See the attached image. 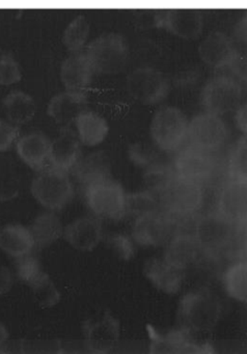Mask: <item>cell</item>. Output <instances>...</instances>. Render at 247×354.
<instances>
[{"label":"cell","mask_w":247,"mask_h":354,"mask_svg":"<svg viewBox=\"0 0 247 354\" xmlns=\"http://www.w3.org/2000/svg\"><path fill=\"white\" fill-rule=\"evenodd\" d=\"M179 320L184 330L208 333L213 330L222 316V304L214 294L192 291L179 304Z\"/></svg>","instance_id":"obj_1"},{"label":"cell","mask_w":247,"mask_h":354,"mask_svg":"<svg viewBox=\"0 0 247 354\" xmlns=\"http://www.w3.org/2000/svg\"><path fill=\"white\" fill-rule=\"evenodd\" d=\"M163 212L174 217H189L199 212L205 202V192L201 183L174 176L158 194Z\"/></svg>","instance_id":"obj_2"},{"label":"cell","mask_w":247,"mask_h":354,"mask_svg":"<svg viewBox=\"0 0 247 354\" xmlns=\"http://www.w3.org/2000/svg\"><path fill=\"white\" fill-rule=\"evenodd\" d=\"M30 192L39 205L54 212L66 208L75 196L68 171L52 167H46L33 178Z\"/></svg>","instance_id":"obj_3"},{"label":"cell","mask_w":247,"mask_h":354,"mask_svg":"<svg viewBox=\"0 0 247 354\" xmlns=\"http://www.w3.org/2000/svg\"><path fill=\"white\" fill-rule=\"evenodd\" d=\"M85 55L95 74L113 75L126 66L128 44L122 35L104 34L89 43Z\"/></svg>","instance_id":"obj_4"},{"label":"cell","mask_w":247,"mask_h":354,"mask_svg":"<svg viewBox=\"0 0 247 354\" xmlns=\"http://www.w3.org/2000/svg\"><path fill=\"white\" fill-rule=\"evenodd\" d=\"M188 124L186 115L178 107H162L152 119L149 126L152 140L160 150L174 152L187 140Z\"/></svg>","instance_id":"obj_5"},{"label":"cell","mask_w":247,"mask_h":354,"mask_svg":"<svg viewBox=\"0 0 247 354\" xmlns=\"http://www.w3.org/2000/svg\"><path fill=\"white\" fill-rule=\"evenodd\" d=\"M85 201L98 218L118 221L126 216L124 188L110 178L85 186Z\"/></svg>","instance_id":"obj_6"},{"label":"cell","mask_w":247,"mask_h":354,"mask_svg":"<svg viewBox=\"0 0 247 354\" xmlns=\"http://www.w3.org/2000/svg\"><path fill=\"white\" fill-rule=\"evenodd\" d=\"M242 86L240 80L230 74L211 78L201 90V105L207 113L222 115L232 113L241 105Z\"/></svg>","instance_id":"obj_7"},{"label":"cell","mask_w":247,"mask_h":354,"mask_svg":"<svg viewBox=\"0 0 247 354\" xmlns=\"http://www.w3.org/2000/svg\"><path fill=\"white\" fill-rule=\"evenodd\" d=\"M238 225L217 212L209 213L197 219L194 237L205 254H217L232 245L238 233Z\"/></svg>","instance_id":"obj_8"},{"label":"cell","mask_w":247,"mask_h":354,"mask_svg":"<svg viewBox=\"0 0 247 354\" xmlns=\"http://www.w3.org/2000/svg\"><path fill=\"white\" fill-rule=\"evenodd\" d=\"M228 138V125L220 115L205 111L189 121L187 140L193 148L216 152L224 146Z\"/></svg>","instance_id":"obj_9"},{"label":"cell","mask_w":247,"mask_h":354,"mask_svg":"<svg viewBox=\"0 0 247 354\" xmlns=\"http://www.w3.org/2000/svg\"><path fill=\"white\" fill-rule=\"evenodd\" d=\"M129 95L137 102L155 105L165 100L170 84L162 72L155 68L143 67L134 70L127 80Z\"/></svg>","instance_id":"obj_10"},{"label":"cell","mask_w":247,"mask_h":354,"mask_svg":"<svg viewBox=\"0 0 247 354\" xmlns=\"http://www.w3.org/2000/svg\"><path fill=\"white\" fill-rule=\"evenodd\" d=\"M174 218L162 210L155 211L135 218L132 238L145 248H160L174 235Z\"/></svg>","instance_id":"obj_11"},{"label":"cell","mask_w":247,"mask_h":354,"mask_svg":"<svg viewBox=\"0 0 247 354\" xmlns=\"http://www.w3.org/2000/svg\"><path fill=\"white\" fill-rule=\"evenodd\" d=\"M201 61L218 71H238L241 55L232 39L222 32L209 35L199 47Z\"/></svg>","instance_id":"obj_12"},{"label":"cell","mask_w":247,"mask_h":354,"mask_svg":"<svg viewBox=\"0 0 247 354\" xmlns=\"http://www.w3.org/2000/svg\"><path fill=\"white\" fill-rule=\"evenodd\" d=\"M174 167L178 177L201 184L212 179L217 171V162L213 155L193 147L179 152Z\"/></svg>","instance_id":"obj_13"},{"label":"cell","mask_w":247,"mask_h":354,"mask_svg":"<svg viewBox=\"0 0 247 354\" xmlns=\"http://www.w3.org/2000/svg\"><path fill=\"white\" fill-rule=\"evenodd\" d=\"M120 323L109 313L86 321L83 325L84 344L93 353H107L120 341Z\"/></svg>","instance_id":"obj_14"},{"label":"cell","mask_w":247,"mask_h":354,"mask_svg":"<svg viewBox=\"0 0 247 354\" xmlns=\"http://www.w3.org/2000/svg\"><path fill=\"white\" fill-rule=\"evenodd\" d=\"M158 28L179 38L196 39L203 28V15L193 9H172L160 12L156 16Z\"/></svg>","instance_id":"obj_15"},{"label":"cell","mask_w":247,"mask_h":354,"mask_svg":"<svg viewBox=\"0 0 247 354\" xmlns=\"http://www.w3.org/2000/svg\"><path fill=\"white\" fill-rule=\"evenodd\" d=\"M246 180L230 179L220 189L216 201L218 214L240 225L246 221Z\"/></svg>","instance_id":"obj_16"},{"label":"cell","mask_w":247,"mask_h":354,"mask_svg":"<svg viewBox=\"0 0 247 354\" xmlns=\"http://www.w3.org/2000/svg\"><path fill=\"white\" fill-rule=\"evenodd\" d=\"M205 254L194 235L174 234L165 244L163 259L168 264L184 271L201 262Z\"/></svg>","instance_id":"obj_17"},{"label":"cell","mask_w":247,"mask_h":354,"mask_svg":"<svg viewBox=\"0 0 247 354\" xmlns=\"http://www.w3.org/2000/svg\"><path fill=\"white\" fill-rule=\"evenodd\" d=\"M62 237L75 250L91 252L103 238L101 221L95 216L77 218L64 227Z\"/></svg>","instance_id":"obj_18"},{"label":"cell","mask_w":247,"mask_h":354,"mask_svg":"<svg viewBox=\"0 0 247 354\" xmlns=\"http://www.w3.org/2000/svg\"><path fill=\"white\" fill-rule=\"evenodd\" d=\"M86 105L87 98L84 93L66 90L50 100L47 113L57 125L66 128L75 123L82 111H86Z\"/></svg>","instance_id":"obj_19"},{"label":"cell","mask_w":247,"mask_h":354,"mask_svg":"<svg viewBox=\"0 0 247 354\" xmlns=\"http://www.w3.org/2000/svg\"><path fill=\"white\" fill-rule=\"evenodd\" d=\"M51 140L42 132H31L17 140L16 151L21 160L31 169L43 171L48 167Z\"/></svg>","instance_id":"obj_20"},{"label":"cell","mask_w":247,"mask_h":354,"mask_svg":"<svg viewBox=\"0 0 247 354\" xmlns=\"http://www.w3.org/2000/svg\"><path fill=\"white\" fill-rule=\"evenodd\" d=\"M93 67L85 53H74L62 62L60 80L64 88L74 92H84L95 75Z\"/></svg>","instance_id":"obj_21"},{"label":"cell","mask_w":247,"mask_h":354,"mask_svg":"<svg viewBox=\"0 0 247 354\" xmlns=\"http://www.w3.org/2000/svg\"><path fill=\"white\" fill-rule=\"evenodd\" d=\"M143 273L158 290L170 295L180 291L184 279L183 271L168 264L164 259H149L143 267Z\"/></svg>","instance_id":"obj_22"},{"label":"cell","mask_w":247,"mask_h":354,"mask_svg":"<svg viewBox=\"0 0 247 354\" xmlns=\"http://www.w3.org/2000/svg\"><path fill=\"white\" fill-rule=\"evenodd\" d=\"M81 142L77 134L64 129L51 142L50 167L60 171H70L81 157Z\"/></svg>","instance_id":"obj_23"},{"label":"cell","mask_w":247,"mask_h":354,"mask_svg":"<svg viewBox=\"0 0 247 354\" xmlns=\"http://www.w3.org/2000/svg\"><path fill=\"white\" fill-rule=\"evenodd\" d=\"M71 171L75 179L84 186L107 179L111 171L109 156L104 151H98L83 158L80 157Z\"/></svg>","instance_id":"obj_24"},{"label":"cell","mask_w":247,"mask_h":354,"mask_svg":"<svg viewBox=\"0 0 247 354\" xmlns=\"http://www.w3.org/2000/svg\"><path fill=\"white\" fill-rule=\"evenodd\" d=\"M35 240L30 230L21 225H8L0 230V250L12 258L31 254Z\"/></svg>","instance_id":"obj_25"},{"label":"cell","mask_w":247,"mask_h":354,"mask_svg":"<svg viewBox=\"0 0 247 354\" xmlns=\"http://www.w3.org/2000/svg\"><path fill=\"white\" fill-rule=\"evenodd\" d=\"M75 125L77 136L83 146H98L109 133V126L106 120L93 111H82L75 121Z\"/></svg>","instance_id":"obj_26"},{"label":"cell","mask_w":247,"mask_h":354,"mask_svg":"<svg viewBox=\"0 0 247 354\" xmlns=\"http://www.w3.org/2000/svg\"><path fill=\"white\" fill-rule=\"evenodd\" d=\"M208 345H199L190 341L184 331H170L165 335L153 337L151 343L152 353H205L210 352Z\"/></svg>","instance_id":"obj_27"},{"label":"cell","mask_w":247,"mask_h":354,"mask_svg":"<svg viewBox=\"0 0 247 354\" xmlns=\"http://www.w3.org/2000/svg\"><path fill=\"white\" fill-rule=\"evenodd\" d=\"M29 230L35 246L45 248L64 236V227L57 214L54 211H49L37 215Z\"/></svg>","instance_id":"obj_28"},{"label":"cell","mask_w":247,"mask_h":354,"mask_svg":"<svg viewBox=\"0 0 247 354\" xmlns=\"http://www.w3.org/2000/svg\"><path fill=\"white\" fill-rule=\"evenodd\" d=\"M3 109L8 121L18 126L29 123L35 118L37 105L30 95L14 91L4 98Z\"/></svg>","instance_id":"obj_29"},{"label":"cell","mask_w":247,"mask_h":354,"mask_svg":"<svg viewBox=\"0 0 247 354\" xmlns=\"http://www.w3.org/2000/svg\"><path fill=\"white\" fill-rule=\"evenodd\" d=\"M224 289L230 297L237 301L246 304L247 300V264L243 261L230 265L222 275Z\"/></svg>","instance_id":"obj_30"},{"label":"cell","mask_w":247,"mask_h":354,"mask_svg":"<svg viewBox=\"0 0 247 354\" xmlns=\"http://www.w3.org/2000/svg\"><path fill=\"white\" fill-rule=\"evenodd\" d=\"M91 26L84 16H78L66 26L62 37L64 47L71 53H80L89 40Z\"/></svg>","instance_id":"obj_31"},{"label":"cell","mask_w":247,"mask_h":354,"mask_svg":"<svg viewBox=\"0 0 247 354\" xmlns=\"http://www.w3.org/2000/svg\"><path fill=\"white\" fill-rule=\"evenodd\" d=\"M161 210L158 196L151 190L126 194V215L136 217Z\"/></svg>","instance_id":"obj_32"},{"label":"cell","mask_w":247,"mask_h":354,"mask_svg":"<svg viewBox=\"0 0 247 354\" xmlns=\"http://www.w3.org/2000/svg\"><path fill=\"white\" fill-rule=\"evenodd\" d=\"M247 140L246 136L237 140L228 157V174L230 179L246 180L247 175Z\"/></svg>","instance_id":"obj_33"},{"label":"cell","mask_w":247,"mask_h":354,"mask_svg":"<svg viewBox=\"0 0 247 354\" xmlns=\"http://www.w3.org/2000/svg\"><path fill=\"white\" fill-rule=\"evenodd\" d=\"M30 289L33 290L35 300L42 308H51L60 301V292L57 291L47 273L44 272L30 286Z\"/></svg>","instance_id":"obj_34"},{"label":"cell","mask_w":247,"mask_h":354,"mask_svg":"<svg viewBox=\"0 0 247 354\" xmlns=\"http://www.w3.org/2000/svg\"><path fill=\"white\" fill-rule=\"evenodd\" d=\"M16 271L18 279L29 287L44 273L39 260L30 254L17 258Z\"/></svg>","instance_id":"obj_35"},{"label":"cell","mask_w":247,"mask_h":354,"mask_svg":"<svg viewBox=\"0 0 247 354\" xmlns=\"http://www.w3.org/2000/svg\"><path fill=\"white\" fill-rule=\"evenodd\" d=\"M22 78L20 65L10 55L0 57V86H10L18 84Z\"/></svg>","instance_id":"obj_36"},{"label":"cell","mask_w":247,"mask_h":354,"mask_svg":"<svg viewBox=\"0 0 247 354\" xmlns=\"http://www.w3.org/2000/svg\"><path fill=\"white\" fill-rule=\"evenodd\" d=\"M109 244L114 252L122 260L129 261L134 257V243L128 236L124 234H116L110 237Z\"/></svg>","instance_id":"obj_37"},{"label":"cell","mask_w":247,"mask_h":354,"mask_svg":"<svg viewBox=\"0 0 247 354\" xmlns=\"http://www.w3.org/2000/svg\"><path fill=\"white\" fill-rule=\"evenodd\" d=\"M18 180L12 174L0 173V202H8L18 196Z\"/></svg>","instance_id":"obj_38"},{"label":"cell","mask_w":247,"mask_h":354,"mask_svg":"<svg viewBox=\"0 0 247 354\" xmlns=\"http://www.w3.org/2000/svg\"><path fill=\"white\" fill-rule=\"evenodd\" d=\"M19 136V128L10 122L0 120V153L12 148Z\"/></svg>","instance_id":"obj_39"},{"label":"cell","mask_w":247,"mask_h":354,"mask_svg":"<svg viewBox=\"0 0 247 354\" xmlns=\"http://www.w3.org/2000/svg\"><path fill=\"white\" fill-rule=\"evenodd\" d=\"M235 124L237 128L246 136L247 132V105H240L238 109L235 111Z\"/></svg>","instance_id":"obj_40"},{"label":"cell","mask_w":247,"mask_h":354,"mask_svg":"<svg viewBox=\"0 0 247 354\" xmlns=\"http://www.w3.org/2000/svg\"><path fill=\"white\" fill-rule=\"evenodd\" d=\"M12 286V275L6 267H0V295L8 293Z\"/></svg>","instance_id":"obj_41"},{"label":"cell","mask_w":247,"mask_h":354,"mask_svg":"<svg viewBox=\"0 0 247 354\" xmlns=\"http://www.w3.org/2000/svg\"><path fill=\"white\" fill-rule=\"evenodd\" d=\"M236 37L239 41L246 40V19H243V21H240V24L237 26L236 28Z\"/></svg>","instance_id":"obj_42"},{"label":"cell","mask_w":247,"mask_h":354,"mask_svg":"<svg viewBox=\"0 0 247 354\" xmlns=\"http://www.w3.org/2000/svg\"><path fill=\"white\" fill-rule=\"evenodd\" d=\"M8 331L6 330V328H4V327L2 326L1 323H0V348H1L2 346L4 345V343H6V339H8Z\"/></svg>","instance_id":"obj_43"}]
</instances>
